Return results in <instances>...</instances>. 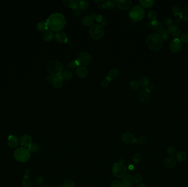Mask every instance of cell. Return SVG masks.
Instances as JSON below:
<instances>
[{
	"instance_id": "6da1fadb",
	"label": "cell",
	"mask_w": 188,
	"mask_h": 187,
	"mask_svg": "<svg viewBox=\"0 0 188 187\" xmlns=\"http://www.w3.org/2000/svg\"><path fill=\"white\" fill-rule=\"evenodd\" d=\"M48 27L54 32H59L62 30L65 25L66 21L62 14L54 13L50 15L47 20Z\"/></svg>"
},
{
	"instance_id": "7a4b0ae2",
	"label": "cell",
	"mask_w": 188,
	"mask_h": 187,
	"mask_svg": "<svg viewBox=\"0 0 188 187\" xmlns=\"http://www.w3.org/2000/svg\"><path fill=\"white\" fill-rule=\"evenodd\" d=\"M146 45L152 51H159L163 47V40L161 36L156 33L150 34L146 38Z\"/></svg>"
},
{
	"instance_id": "3957f363",
	"label": "cell",
	"mask_w": 188,
	"mask_h": 187,
	"mask_svg": "<svg viewBox=\"0 0 188 187\" xmlns=\"http://www.w3.org/2000/svg\"><path fill=\"white\" fill-rule=\"evenodd\" d=\"M46 69L51 75L54 77L59 76L63 72V66L62 63L57 60H50L46 65Z\"/></svg>"
},
{
	"instance_id": "277c9868",
	"label": "cell",
	"mask_w": 188,
	"mask_h": 187,
	"mask_svg": "<svg viewBox=\"0 0 188 187\" xmlns=\"http://www.w3.org/2000/svg\"><path fill=\"white\" fill-rule=\"evenodd\" d=\"M14 158L17 161L19 162H26L30 158V151L25 147H21L18 148L14 150Z\"/></svg>"
},
{
	"instance_id": "5b68a950",
	"label": "cell",
	"mask_w": 188,
	"mask_h": 187,
	"mask_svg": "<svg viewBox=\"0 0 188 187\" xmlns=\"http://www.w3.org/2000/svg\"><path fill=\"white\" fill-rule=\"evenodd\" d=\"M145 10L141 5L134 6L129 12V16L131 19L135 21H139L145 16Z\"/></svg>"
},
{
	"instance_id": "8992f818",
	"label": "cell",
	"mask_w": 188,
	"mask_h": 187,
	"mask_svg": "<svg viewBox=\"0 0 188 187\" xmlns=\"http://www.w3.org/2000/svg\"><path fill=\"white\" fill-rule=\"evenodd\" d=\"M104 28L102 25L94 24L89 29V34L92 38L95 40L101 39L104 35Z\"/></svg>"
},
{
	"instance_id": "52a82bcc",
	"label": "cell",
	"mask_w": 188,
	"mask_h": 187,
	"mask_svg": "<svg viewBox=\"0 0 188 187\" xmlns=\"http://www.w3.org/2000/svg\"><path fill=\"white\" fill-rule=\"evenodd\" d=\"M92 60V54L87 52H81L78 54L76 60L79 66H86L91 63Z\"/></svg>"
},
{
	"instance_id": "ba28073f",
	"label": "cell",
	"mask_w": 188,
	"mask_h": 187,
	"mask_svg": "<svg viewBox=\"0 0 188 187\" xmlns=\"http://www.w3.org/2000/svg\"><path fill=\"white\" fill-rule=\"evenodd\" d=\"M112 173L117 178H123L127 172V169L125 166L120 163L115 164L112 167Z\"/></svg>"
},
{
	"instance_id": "9c48e42d",
	"label": "cell",
	"mask_w": 188,
	"mask_h": 187,
	"mask_svg": "<svg viewBox=\"0 0 188 187\" xmlns=\"http://www.w3.org/2000/svg\"><path fill=\"white\" fill-rule=\"evenodd\" d=\"M138 99L140 102L148 103L151 99L150 90L149 88L143 89L139 91L138 93Z\"/></svg>"
},
{
	"instance_id": "30bf717a",
	"label": "cell",
	"mask_w": 188,
	"mask_h": 187,
	"mask_svg": "<svg viewBox=\"0 0 188 187\" xmlns=\"http://www.w3.org/2000/svg\"><path fill=\"white\" fill-rule=\"evenodd\" d=\"M169 47L173 53H178L182 48V42L179 38H174L170 41Z\"/></svg>"
},
{
	"instance_id": "8fae6325",
	"label": "cell",
	"mask_w": 188,
	"mask_h": 187,
	"mask_svg": "<svg viewBox=\"0 0 188 187\" xmlns=\"http://www.w3.org/2000/svg\"><path fill=\"white\" fill-rule=\"evenodd\" d=\"M122 139L125 145H130L135 143L136 138H135L134 134L127 132L122 134Z\"/></svg>"
},
{
	"instance_id": "7c38bea8",
	"label": "cell",
	"mask_w": 188,
	"mask_h": 187,
	"mask_svg": "<svg viewBox=\"0 0 188 187\" xmlns=\"http://www.w3.org/2000/svg\"><path fill=\"white\" fill-rule=\"evenodd\" d=\"M116 3L118 8L123 11L128 10L132 5V1L130 0H119L116 1Z\"/></svg>"
},
{
	"instance_id": "4fadbf2b",
	"label": "cell",
	"mask_w": 188,
	"mask_h": 187,
	"mask_svg": "<svg viewBox=\"0 0 188 187\" xmlns=\"http://www.w3.org/2000/svg\"><path fill=\"white\" fill-rule=\"evenodd\" d=\"M121 183L123 187H132L135 184L134 177L130 174H126L122 178Z\"/></svg>"
},
{
	"instance_id": "5bb4252c",
	"label": "cell",
	"mask_w": 188,
	"mask_h": 187,
	"mask_svg": "<svg viewBox=\"0 0 188 187\" xmlns=\"http://www.w3.org/2000/svg\"><path fill=\"white\" fill-rule=\"evenodd\" d=\"M162 164L167 169H172L176 165V161L173 156H167L163 160Z\"/></svg>"
},
{
	"instance_id": "9a60e30c",
	"label": "cell",
	"mask_w": 188,
	"mask_h": 187,
	"mask_svg": "<svg viewBox=\"0 0 188 187\" xmlns=\"http://www.w3.org/2000/svg\"><path fill=\"white\" fill-rule=\"evenodd\" d=\"M20 140L17 136L14 135H11L8 137V146L12 148H14L17 147L19 145Z\"/></svg>"
},
{
	"instance_id": "2e32d148",
	"label": "cell",
	"mask_w": 188,
	"mask_h": 187,
	"mask_svg": "<svg viewBox=\"0 0 188 187\" xmlns=\"http://www.w3.org/2000/svg\"><path fill=\"white\" fill-rule=\"evenodd\" d=\"M20 142L22 147L29 148V146L32 144V138L30 135L25 134L22 136Z\"/></svg>"
},
{
	"instance_id": "e0dca14e",
	"label": "cell",
	"mask_w": 188,
	"mask_h": 187,
	"mask_svg": "<svg viewBox=\"0 0 188 187\" xmlns=\"http://www.w3.org/2000/svg\"><path fill=\"white\" fill-rule=\"evenodd\" d=\"M151 29L157 33H160L163 30V26L161 22L158 20L151 21L150 23Z\"/></svg>"
},
{
	"instance_id": "ac0fdd59",
	"label": "cell",
	"mask_w": 188,
	"mask_h": 187,
	"mask_svg": "<svg viewBox=\"0 0 188 187\" xmlns=\"http://www.w3.org/2000/svg\"><path fill=\"white\" fill-rule=\"evenodd\" d=\"M55 40L59 43H66L68 39L67 34L64 32H59L54 35Z\"/></svg>"
},
{
	"instance_id": "d6986e66",
	"label": "cell",
	"mask_w": 188,
	"mask_h": 187,
	"mask_svg": "<svg viewBox=\"0 0 188 187\" xmlns=\"http://www.w3.org/2000/svg\"><path fill=\"white\" fill-rule=\"evenodd\" d=\"M168 31L169 33V34H171L172 36L175 38H178V37H179L181 34L180 28L176 25H173L172 26H171L168 29Z\"/></svg>"
},
{
	"instance_id": "ffe728a7",
	"label": "cell",
	"mask_w": 188,
	"mask_h": 187,
	"mask_svg": "<svg viewBox=\"0 0 188 187\" xmlns=\"http://www.w3.org/2000/svg\"><path fill=\"white\" fill-rule=\"evenodd\" d=\"M76 74L81 79L85 78L88 75V70L85 66H79L76 70Z\"/></svg>"
},
{
	"instance_id": "44dd1931",
	"label": "cell",
	"mask_w": 188,
	"mask_h": 187,
	"mask_svg": "<svg viewBox=\"0 0 188 187\" xmlns=\"http://www.w3.org/2000/svg\"><path fill=\"white\" fill-rule=\"evenodd\" d=\"M51 84L54 86L55 88H61L63 85V80L62 79V77L60 76L54 77L53 80L52 81Z\"/></svg>"
},
{
	"instance_id": "7402d4cb",
	"label": "cell",
	"mask_w": 188,
	"mask_h": 187,
	"mask_svg": "<svg viewBox=\"0 0 188 187\" xmlns=\"http://www.w3.org/2000/svg\"><path fill=\"white\" fill-rule=\"evenodd\" d=\"M62 2L65 6L73 10L76 8L79 3V1L78 0H64Z\"/></svg>"
},
{
	"instance_id": "603a6c76",
	"label": "cell",
	"mask_w": 188,
	"mask_h": 187,
	"mask_svg": "<svg viewBox=\"0 0 188 187\" xmlns=\"http://www.w3.org/2000/svg\"><path fill=\"white\" fill-rule=\"evenodd\" d=\"M43 40L45 41H46V42L51 41L54 37L53 31L49 28L45 32H43Z\"/></svg>"
},
{
	"instance_id": "cb8c5ba5",
	"label": "cell",
	"mask_w": 188,
	"mask_h": 187,
	"mask_svg": "<svg viewBox=\"0 0 188 187\" xmlns=\"http://www.w3.org/2000/svg\"><path fill=\"white\" fill-rule=\"evenodd\" d=\"M94 22V18L92 16H84L81 19V24L84 27H92Z\"/></svg>"
},
{
	"instance_id": "d4e9b609",
	"label": "cell",
	"mask_w": 188,
	"mask_h": 187,
	"mask_svg": "<svg viewBox=\"0 0 188 187\" xmlns=\"http://www.w3.org/2000/svg\"><path fill=\"white\" fill-rule=\"evenodd\" d=\"M119 74V72L118 69L113 68L109 71L107 78L111 81L116 79L118 77Z\"/></svg>"
},
{
	"instance_id": "484cf974",
	"label": "cell",
	"mask_w": 188,
	"mask_h": 187,
	"mask_svg": "<svg viewBox=\"0 0 188 187\" xmlns=\"http://www.w3.org/2000/svg\"><path fill=\"white\" fill-rule=\"evenodd\" d=\"M155 3V1L153 0H140L139 1V3L140 5L145 8H149L152 7Z\"/></svg>"
},
{
	"instance_id": "4316f807",
	"label": "cell",
	"mask_w": 188,
	"mask_h": 187,
	"mask_svg": "<svg viewBox=\"0 0 188 187\" xmlns=\"http://www.w3.org/2000/svg\"><path fill=\"white\" fill-rule=\"evenodd\" d=\"M187 155L185 151H180L176 154V160L179 162H183L186 160Z\"/></svg>"
},
{
	"instance_id": "83f0119b",
	"label": "cell",
	"mask_w": 188,
	"mask_h": 187,
	"mask_svg": "<svg viewBox=\"0 0 188 187\" xmlns=\"http://www.w3.org/2000/svg\"><path fill=\"white\" fill-rule=\"evenodd\" d=\"M36 29L39 32H45L49 28L47 22L40 21L36 25Z\"/></svg>"
},
{
	"instance_id": "f1b7e54d",
	"label": "cell",
	"mask_w": 188,
	"mask_h": 187,
	"mask_svg": "<svg viewBox=\"0 0 188 187\" xmlns=\"http://www.w3.org/2000/svg\"><path fill=\"white\" fill-rule=\"evenodd\" d=\"M139 82L136 80L131 81L129 83V88L133 91H138L140 88Z\"/></svg>"
},
{
	"instance_id": "f546056e",
	"label": "cell",
	"mask_w": 188,
	"mask_h": 187,
	"mask_svg": "<svg viewBox=\"0 0 188 187\" xmlns=\"http://www.w3.org/2000/svg\"><path fill=\"white\" fill-rule=\"evenodd\" d=\"M149 83H150V82H149V79L146 76H144V77H141L140 79V81H139V85H140V87L144 89L147 88V87L149 85Z\"/></svg>"
},
{
	"instance_id": "4dcf8cb0",
	"label": "cell",
	"mask_w": 188,
	"mask_h": 187,
	"mask_svg": "<svg viewBox=\"0 0 188 187\" xmlns=\"http://www.w3.org/2000/svg\"><path fill=\"white\" fill-rule=\"evenodd\" d=\"M61 76L62 77L63 80H70L73 77V73L72 71L69 70H65L62 72Z\"/></svg>"
},
{
	"instance_id": "1f68e13d",
	"label": "cell",
	"mask_w": 188,
	"mask_h": 187,
	"mask_svg": "<svg viewBox=\"0 0 188 187\" xmlns=\"http://www.w3.org/2000/svg\"><path fill=\"white\" fill-rule=\"evenodd\" d=\"M116 1H107L105 2V3L104 4V8L107 10H113L116 7Z\"/></svg>"
},
{
	"instance_id": "d6a6232c",
	"label": "cell",
	"mask_w": 188,
	"mask_h": 187,
	"mask_svg": "<svg viewBox=\"0 0 188 187\" xmlns=\"http://www.w3.org/2000/svg\"><path fill=\"white\" fill-rule=\"evenodd\" d=\"M22 184L24 187H32V181L28 176H25L22 180Z\"/></svg>"
},
{
	"instance_id": "836d02e7",
	"label": "cell",
	"mask_w": 188,
	"mask_h": 187,
	"mask_svg": "<svg viewBox=\"0 0 188 187\" xmlns=\"http://www.w3.org/2000/svg\"><path fill=\"white\" fill-rule=\"evenodd\" d=\"M89 2L86 1V0H83V1H79V7L80 8L81 11L83 10H86L87 9H88V8L89 7Z\"/></svg>"
},
{
	"instance_id": "e575fe53",
	"label": "cell",
	"mask_w": 188,
	"mask_h": 187,
	"mask_svg": "<svg viewBox=\"0 0 188 187\" xmlns=\"http://www.w3.org/2000/svg\"><path fill=\"white\" fill-rule=\"evenodd\" d=\"M79 65L77 61L76 60H73L69 62V63L67 65V68L70 70H74L76 69V68Z\"/></svg>"
},
{
	"instance_id": "d590c367",
	"label": "cell",
	"mask_w": 188,
	"mask_h": 187,
	"mask_svg": "<svg viewBox=\"0 0 188 187\" xmlns=\"http://www.w3.org/2000/svg\"><path fill=\"white\" fill-rule=\"evenodd\" d=\"M159 35L161 36L163 40H167L169 38V33L168 32V30H167L166 29H163Z\"/></svg>"
},
{
	"instance_id": "8d00e7d4",
	"label": "cell",
	"mask_w": 188,
	"mask_h": 187,
	"mask_svg": "<svg viewBox=\"0 0 188 187\" xmlns=\"http://www.w3.org/2000/svg\"><path fill=\"white\" fill-rule=\"evenodd\" d=\"M28 149L30 151H32L33 153H36L38 152L40 150V147L39 145L36 143H32L29 146L28 148Z\"/></svg>"
},
{
	"instance_id": "74e56055",
	"label": "cell",
	"mask_w": 188,
	"mask_h": 187,
	"mask_svg": "<svg viewBox=\"0 0 188 187\" xmlns=\"http://www.w3.org/2000/svg\"><path fill=\"white\" fill-rule=\"evenodd\" d=\"M142 160V156L139 153H136L133 155V161L135 164H139Z\"/></svg>"
},
{
	"instance_id": "f35d334b",
	"label": "cell",
	"mask_w": 188,
	"mask_h": 187,
	"mask_svg": "<svg viewBox=\"0 0 188 187\" xmlns=\"http://www.w3.org/2000/svg\"><path fill=\"white\" fill-rule=\"evenodd\" d=\"M181 15L184 21H188V6L185 7L181 11Z\"/></svg>"
},
{
	"instance_id": "ab89813d",
	"label": "cell",
	"mask_w": 188,
	"mask_h": 187,
	"mask_svg": "<svg viewBox=\"0 0 188 187\" xmlns=\"http://www.w3.org/2000/svg\"><path fill=\"white\" fill-rule=\"evenodd\" d=\"M176 150L173 146H169L167 148V153L170 156H173L176 154Z\"/></svg>"
},
{
	"instance_id": "60d3db41",
	"label": "cell",
	"mask_w": 188,
	"mask_h": 187,
	"mask_svg": "<svg viewBox=\"0 0 188 187\" xmlns=\"http://www.w3.org/2000/svg\"><path fill=\"white\" fill-rule=\"evenodd\" d=\"M147 16H148L149 19H150V20H152L153 21L156 20L157 15L156 12L154 11H150L147 13Z\"/></svg>"
},
{
	"instance_id": "b9f144b4",
	"label": "cell",
	"mask_w": 188,
	"mask_h": 187,
	"mask_svg": "<svg viewBox=\"0 0 188 187\" xmlns=\"http://www.w3.org/2000/svg\"><path fill=\"white\" fill-rule=\"evenodd\" d=\"M63 186L65 187H75V182L72 179H67L63 184Z\"/></svg>"
},
{
	"instance_id": "7bdbcfd3",
	"label": "cell",
	"mask_w": 188,
	"mask_h": 187,
	"mask_svg": "<svg viewBox=\"0 0 188 187\" xmlns=\"http://www.w3.org/2000/svg\"><path fill=\"white\" fill-rule=\"evenodd\" d=\"M147 139L144 136H141L139 138H136L135 143L140 145H144L146 143Z\"/></svg>"
},
{
	"instance_id": "ee69618b",
	"label": "cell",
	"mask_w": 188,
	"mask_h": 187,
	"mask_svg": "<svg viewBox=\"0 0 188 187\" xmlns=\"http://www.w3.org/2000/svg\"><path fill=\"white\" fill-rule=\"evenodd\" d=\"M172 13L174 15L181 13L180 11V7L179 5H174L172 6Z\"/></svg>"
},
{
	"instance_id": "f6af8a7d",
	"label": "cell",
	"mask_w": 188,
	"mask_h": 187,
	"mask_svg": "<svg viewBox=\"0 0 188 187\" xmlns=\"http://www.w3.org/2000/svg\"><path fill=\"white\" fill-rule=\"evenodd\" d=\"M180 41H182V42L184 43H188V32H185L181 35Z\"/></svg>"
},
{
	"instance_id": "bcb514c9",
	"label": "cell",
	"mask_w": 188,
	"mask_h": 187,
	"mask_svg": "<svg viewBox=\"0 0 188 187\" xmlns=\"http://www.w3.org/2000/svg\"><path fill=\"white\" fill-rule=\"evenodd\" d=\"M134 180L135 183H139L143 181V176L140 173H136L134 177Z\"/></svg>"
},
{
	"instance_id": "7dc6e473",
	"label": "cell",
	"mask_w": 188,
	"mask_h": 187,
	"mask_svg": "<svg viewBox=\"0 0 188 187\" xmlns=\"http://www.w3.org/2000/svg\"><path fill=\"white\" fill-rule=\"evenodd\" d=\"M109 82H110V81L106 77L105 79H102L101 81L100 82V85L101 87H102V88H105V87H106L107 86H108Z\"/></svg>"
},
{
	"instance_id": "c3c4849f",
	"label": "cell",
	"mask_w": 188,
	"mask_h": 187,
	"mask_svg": "<svg viewBox=\"0 0 188 187\" xmlns=\"http://www.w3.org/2000/svg\"><path fill=\"white\" fill-rule=\"evenodd\" d=\"M110 187H123L122 183L118 180H114L111 183Z\"/></svg>"
},
{
	"instance_id": "681fc988",
	"label": "cell",
	"mask_w": 188,
	"mask_h": 187,
	"mask_svg": "<svg viewBox=\"0 0 188 187\" xmlns=\"http://www.w3.org/2000/svg\"><path fill=\"white\" fill-rule=\"evenodd\" d=\"M174 16L176 17L175 20H174V23L176 24H179V23H180L181 22V21H182V19H183L182 16L181 15V13H177V14H175Z\"/></svg>"
},
{
	"instance_id": "f907efd6",
	"label": "cell",
	"mask_w": 188,
	"mask_h": 187,
	"mask_svg": "<svg viewBox=\"0 0 188 187\" xmlns=\"http://www.w3.org/2000/svg\"><path fill=\"white\" fill-rule=\"evenodd\" d=\"M164 24L165 27L169 28L171 26L173 25V21L170 18H166L164 21Z\"/></svg>"
},
{
	"instance_id": "816d5d0a",
	"label": "cell",
	"mask_w": 188,
	"mask_h": 187,
	"mask_svg": "<svg viewBox=\"0 0 188 187\" xmlns=\"http://www.w3.org/2000/svg\"><path fill=\"white\" fill-rule=\"evenodd\" d=\"M43 182V178L41 177H38L34 181V183L36 186H40V185L42 184Z\"/></svg>"
},
{
	"instance_id": "f5cc1de1",
	"label": "cell",
	"mask_w": 188,
	"mask_h": 187,
	"mask_svg": "<svg viewBox=\"0 0 188 187\" xmlns=\"http://www.w3.org/2000/svg\"><path fill=\"white\" fill-rule=\"evenodd\" d=\"M73 13H74V14L75 15V16H76V17H79V16H81V10L80 9V8L79 7V6L73 10Z\"/></svg>"
},
{
	"instance_id": "db71d44e",
	"label": "cell",
	"mask_w": 188,
	"mask_h": 187,
	"mask_svg": "<svg viewBox=\"0 0 188 187\" xmlns=\"http://www.w3.org/2000/svg\"><path fill=\"white\" fill-rule=\"evenodd\" d=\"M53 78H54V76H52V75L48 76V77L46 78V80L48 82V83L51 84L52 81L53 80Z\"/></svg>"
},
{
	"instance_id": "11a10c76",
	"label": "cell",
	"mask_w": 188,
	"mask_h": 187,
	"mask_svg": "<svg viewBox=\"0 0 188 187\" xmlns=\"http://www.w3.org/2000/svg\"><path fill=\"white\" fill-rule=\"evenodd\" d=\"M102 20H103V16L101 15H99L97 16L96 21L98 23L102 22Z\"/></svg>"
},
{
	"instance_id": "9f6ffc18",
	"label": "cell",
	"mask_w": 188,
	"mask_h": 187,
	"mask_svg": "<svg viewBox=\"0 0 188 187\" xmlns=\"http://www.w3.org/2000/svg\"><path fill=\"white\" fill-rule=\"evenodd\" d=\"M136 187H147L144 184H140Z\"/></svg>"
},
{
	"instance_id": "6f0895ef",
	"label": "cell",
	"mask_w": 188,
	"mask_h": 187,
	"mask_svg": "<svg viewBox=\"0 0 188 187\" xmlns=\"http://www.w3.org/2000/svg\"><path fill=\"white\" fill-rule=\"evenodd\" d=\"M94 1L95 2H97V3H102V2H104L103 0H102V1Z\"/></svg>"
},
{
	"instance_id": "680465c9",
	"label": "cell",
	"mask_w": 188,
	"mask_h": 187,
	"mask_svg": "<svg viewBox=\"0 0 188 187\" xmlns=\"http://www.w3.org/2000/svg\"><path fill=\"white\" fill-rule=\"evenodd\" d=\"M57 187H65L64 186H63V185H61V186H58Z\"/></svg>"
},
{
	"instance_id": "91938a15",
	"label": "cell",
	"mask_w": 188,
	"mask_h": 187,
	"mask_svg": "<svg viewBox=\"0 0 188 187\" xmlns=\"http://www.w3.org/2000/svg\"><path fill=\"white\" fill-rule=\"evenodd\" d=\"M48 187V186H40V187Z\"/></svg>"
}]
</instances>
